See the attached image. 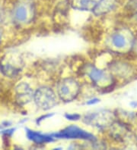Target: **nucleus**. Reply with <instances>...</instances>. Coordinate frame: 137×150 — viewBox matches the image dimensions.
<instances>
[{"label":"nucleus","instance_id":"4","mask_svg":"<svg viewBox=\"0 0 137 150\" xmlns=\"http://www.w3.org/2000/svg\"><path fill=\"white\" fill-rule=\"evenodd\" d=\"M113 5H114L113 0H100V2L95 7V10L98 11V14L106 12V11H110V8H112Z\"/></svg>","mask_w":137,"mask_h":150},{"label":"nucleus","instance_id":"9","mask_svg":"<svg viewBox=\"0 0 137 150\" xmlns=\"http://www.w3.org/2000/svg\"><path fill=\"white\" fill-rule=\"evenodd\" d=\"M53 115V114H48V115H43L41 116V117H40L39 118H37V124H40V121H43V120H44L45 118H47V117H52V116Z\"/></svg>","mask_w":137,"mask_h":150},{"label":"nucleus","instance_id":"5","mask_svg":"<svg viewBox=\"0 0 137 150\" xmlns=\"http://www.w3.org/2000/svg\"><path fill=\"white\" fill-rule=\"evenodd\" d=\"M104 76V73L103 71L99 70L98 68H93L91 70L89 74V77L91 79V81L93 82L97 83L98 81H101Z\"/></svg>","mask_w":137,"mask_h":150},{"label":"nucleus","instance_id":"8","mask_svg":"<svg viewBox=\"0 0 137 150\" xmlns=\"http://www.w3.org/2000/svg\"><path fill=\"white\" fill-rule=\"evenodd\" d=\"M15 129L12 128V129H8V130H3V131L2 132V134H4L5 136H6V137H11V135L13 134V133L15 132Z\"/></svg>","mask_w":137,"mask_h":150},{"label":"nucleus","instance_id":"12","mask_svg":"<svg viewBox=\"0 0 137 150\" xmlns=\"http://www.w3.org/2000/svg\"><path fill=\"white\" fill-rule=\"evenodd\" d=\"M131 105H134V106H137V103H135V102H133V103H132Z\"/></svg>","mask_w":137,"mask_h":150},{"label":"nucleus","instance_id":"7","mask_svg":"<svg viewBox=\"0 0 137 150\" xmlns=\"http://www.w3.org/2000/svg\"><path fill=\"white\" fill-rule=\"evenodd\" d=\"M65 117L70 121H78L80 118V115L78 114H66Z\"/></svg>","mask_w":137,"mask_h":150},{"label":"nucleus","instance_id":"6","mask_svg":"<svg viewBox=\"0 0 137 150\" xmlns=\"http://www.w3.org/2000/svg\"><path fill=\"white\" fill-rule=\"evenodd\" d=\"M112 42L114 45V46L117 48L124 47L126 45V40L123 36L121 34H115L113 35L112 37Z\"/></svg>","mask_w":137,"mask_h":150},{"label":"nucleus","instance_id":"13","mask_svg":"<svg viewBox=\"0 0 137 150\" xmlns=\"http://www.w3.org/2000/svg\"><path fill=\"white\" fill-rule=\"evenodd\" d=\"M2 125H0V129H2Z\"/></svg>","mask_w":137,"mask_h":150},{"label":"nucleus","instance_id":"10","mask_svg":"<svg viewBox=\"0 0 137 150\" xmlns=\"http://www.w3.org/2000/svg\"><path fill=\"white\" fill-rule=\"evenodd\" d=\"M100 102V100H99L98 99H97V98H94V99H90V100H88L87 103H86V104L87 105H95L96 104V103H99Z\"/></svg>","mask_w":137,"mask_h":150},{"label":"nucleus","instance_id":"1","mask_svg":"<svg viewBox=\"0 0 137 150\" xmlns=\"http://www.w3.org/2000/svg\"><path fill=\"white\" fill-rule=\"evenodd\" d=\"M53 137L62 139H79L86 140H93L95 139V137L92 134L73 125L67 127L60 133L53 134Z\"/></svg>","mask_w":137,"mask_h":150},{"label":"nucleus","instance_id":"3","mask_svg":"<svg viewBox=\"0 0 137 150\" xmlns=\"http://www.w3.org/2000/svg\"><path fill=\"white\" fill-rule=\"evenodd\" d=\"M14 17L18 22L25 21L27 18V10L24 5H18L14 9Z\"/></svg>","mask_w":137,"mask_h":150},{"label":"nucleus","instance_id":"2","mask_svg":"<svg viewBox=\"0 0 137 150\" xmlns=\"http://www.w3.org/2000/svg\"><path fill=\"white\" fill-rule=\"evenodd\" d=\"M26 134H27V137L30 140L37 144H43V143H49L53 141V137H52L51 136L44 135L40 133L35 132L29 129H26Z\"/></svg>","mask_w":137,"mask_h":150},{"label":"nucleus","instance_id":"11","mask_svg":"<svg viewBox=\"0 0 137 150\" xmlns=\"http://www.w3.org/2000/svg\"><path fill=\"white\" fill-rule=\"evenodd\" d=\"M10 125H11V124H10L9 122H4L3 123V125H4V126H6V127L10 126Z\"/></svg>","mask_w":137,"mask_h":150}]
</instances>
